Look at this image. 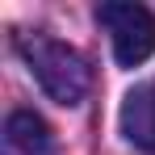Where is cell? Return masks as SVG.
<instances>
[{"label": "cell", "instance_id": "3", "mask_svg": "<svg viewBox=\"0 0 155 155\" xmlns=\"http://www.w3.org/2000/svg\"><path fill=\"white\" fill-rule=\"evenodd\" d=\"M122 134H126L138 151L155 155V80L138 84L126 101H122Z\"/></svg>", "mask_w": 155, "mask_h": 155}, {"label": "cell", "instance_id": "1", "mask_svg": "<svg viewBox=\"0 0 155 155\" xmlns=\"http://www.w3.org/2000/svg\"><path fill=\"white\" fill-rule=\"evenodd\" d=\"M13 46H17V54L25 59V67H29V76L42 84V92H46L51 101L80 105L88 97L92 67H88V59H84L76 46L51 38L46 29H21Z\"/></svg>", "mask_w": 155, "mask_h": 155}, {"label": "cell", "instance_id": "2", "mask_svg": "<svg viewBox=\"0 0 155 155\" xmlns=\"http://www.w3.org/2000/svg\"><path fill=\"white\" fill-rule=\"evenodd\" d=\"M97 21L105 25L122 67H138L155 54V17L143 4H101Z\"/></svg>", "mask_w": 155, "mask_h": 155}, {"label": "cell", "instance_id": "4", "mask_svg": "<svg viewBox=\"0 0 155 155\" xmlns=\"http://www.w3.org/2000/svg\"><path fill=\"white\" fill-rule=\"evenodd\" d=\"M4 134H8V147H13V151H21V155H59V151H54L51 126H46L38 113H29V109L8 113Z\"/></svg>", "mask_w": 155, "mask_h": 155}]
</instances>
